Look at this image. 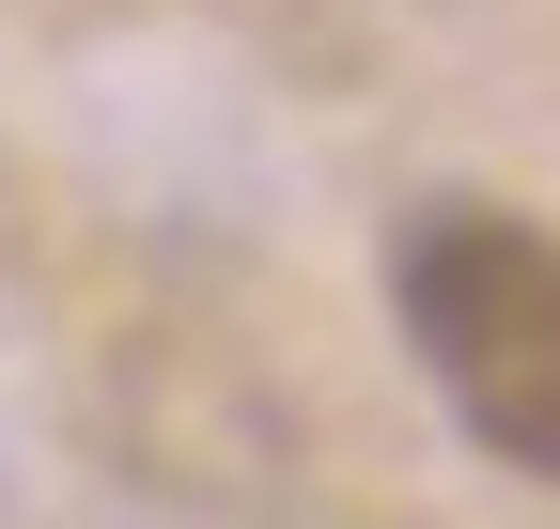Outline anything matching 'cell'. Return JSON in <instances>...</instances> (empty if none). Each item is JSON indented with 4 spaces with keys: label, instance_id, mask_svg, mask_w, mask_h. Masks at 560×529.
<instances>
[{
    "label": "cell",
    "instance_id": "obj_1",
    "mask_svg": "<svg viewBox=\"0 0 560 529\" xmlns=\"http://www.w3.org/2000/svg\"><path fill=\"white\" fill-rule=\"evenodd\" d=\"M389 311L436 374V405L499 468L560 483V234L514 203H436L389 249Z\"/></svg>",
    "mask_w": 560,
    "mask_h": 529
}]
</instances>
